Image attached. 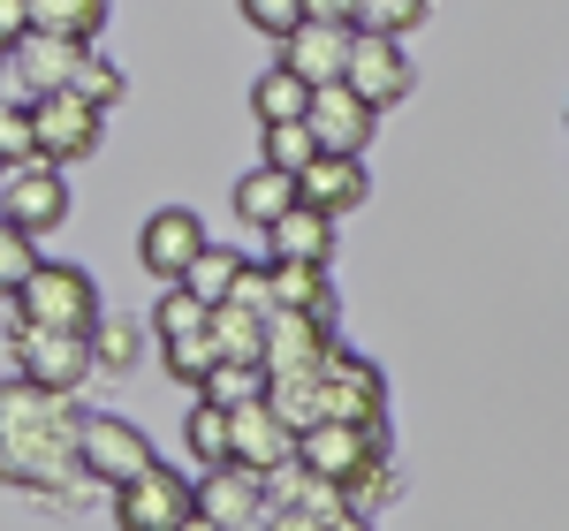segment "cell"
<instances>
[{
    "mask_svg": "<svg viewBox=\"0 0 569 531\" xmlns=\"http://www.w3.org/2000/svg\"><path fill=\"white\" fill-rule=\"evenodd\" d=\"M77 53L84 46L77 39H46V31H23V39L8 46V77H0V91L8 99H39V91H69V77H77Z\"/></svg>",
    "mask_w": 569,
    "mask_h": 531,
    "instance_id": "cell-10",
    "label": "cell"
},
{
    "mask_svg": "<svg viewBox=\"0 0 569 531\" xmlns=\"http://www.w3.org/2000/svg\"><path fill=\"white\" fill-rule=\"evenodd\" d=\"M319 410L342 418V425H388V380H380V364H365L350 350H327V364H319Z\"/></svg>",
    "mask_w": 569,
    "mask_h": 531,
    "instance_id": "cell-8",
    "label": "cell"
},
{
    "mask_svg": "<svg viewBox=\"0 0 569 531\" xmlns=\"http://www.w3.org/2000/svg\"><path fill=\"white\" fill-rule=\"evenodd\" d=\"M31 266H39V236H23V228L0 221V297H16Z\"/></svg>",
    "mask_w": 569,
    "mask_h": 531,
    "instance_id": "cell-35",
    "label": "cell"
},
{
    "mask_svg": "<svg viewBox=\"0 0 569 531\" xmlns=\"http://www.w3.org/2000/svg\"><path fill=\"white\" fill-rule=\"evenodd\" d=\"M137 357H144V319H107V311H99V327H91V364H99V372H137Z\"/></svg>",
    "mask_w": 569,
    "mask_h": 531,
    "instance_id": "cell-27",
    "label": "cell"
},
{
    "mask_svg": "<svg viewBox=\"0 0 569 531\" xmlns=\"http://www.w3.org/2000/svg\"><path fill=\"white\" fill-rule=\"evenodd\" d=\"M236 8H243V23L266 31V39H281L289 23H305V0H236Z\"/></svg>",
    "mask_w": 569,
    "mask_h": 531,
    "instance_id": "cell-37",
    "label": "cell"
},
{
    "mask_svg": "<svg viewBox=\"0 0 569 531\" xmlns=\"http://www.w3.org/2000/svg\"><path fill=\"white\" fill-rule=\"evenodd\" d=\"M266 236V259H305V266H327L335 259V213H319V206H289L273 228H259Z\"/></svg>",
    "mask_w": 569,
    "mask_h": 531,
    "instance_id": "cell-19",
    "label": "cell"
},
{
    "mask_svg": "<svg viewBox=\"0 0 569 531\" xmlns=\"http://www.w3.org/2000/svg\"><path fill=\"white\" fill-rule=\"evenodd\" d=\"M198 395L220 402V410H243V402L266 395V364H228V357H213V372L198 380Z\"/></svg>",
    "mask_w": 569,
    "mask_h": 531,
    "instance_id": "cell-28",
    "label": "cell"
},
{
    "mask_svg": "<svg viewBox=\"0 0 569 531\" xmlns=\"http://www.w3.org/2000/svg\"><path fill=\"white\" fill-rule=\"evenodd\" d=\"M289 206H297V176H281V168H266V160L236 182V221L243 228H273Z\"/></svg>",
    "mask_w": 569,
    "mask_h": 531,
    "instance_id": "cell-20",
    "label": "cell"
},
{
    "mask_svg": "<svg viewBox=\"0 0 569 531\" xmlns=\"http://www.w3.org/2000/svg\"><path fill=\"white\" fill-rule=\"evenodd\" d=\"M335 350L327 311H266V372H311Z\"/></svg>",
    "mask_w": 569,
    "mask_h": 531,
    "instance_id": "cell-17",
    "label": "cell"
},
{
    "mask_svg": "<svg viewBox=\"0 0 569 531\" xmlns=\"http://www.w3.org/2000/svg\"><path fill=\"white\" fill-rule=\"evenodd\" d=\"M190 493H198V509L220 531H259L266 524V479L243 471V463H206V479H190Z\"/></svg>",
    "mask_w": 569,
    "mask_h": 531,
    "instance_id": "cell-13",
    "label": "cell"
},
{
    "mask_svg": "<svg viewBox=\"0 0 569 531\" xmlns=\"http://www.w3.org/2000/svg\"><path fill=\"white\" fill-rule=\"evenodd\" d=\"M305 16H327V23H350L357 31V0H305Z\"/></svg>",
    "mask_w": 569,
    "mask_h": 531,
    "instance_id": "cell-39",
    "label": "cell"
},
{
    "mask_svg": "<svg viewBox=\"0 0 569 531\" xmlns=\"http://www.w3.org/2000/svg\"><path fill=\"white\" fill-rule=\"evenodd\" d=\"M0 479L61 493L84 479V410L39 380H0Z\"/></svg>",
    "mask_w": 569,
    "mask_h": 531,
    "instance_id": "cell-1",
    "label": "cell"
},
{
    "mask_svg": "<svg viewBox=\"0 0 569 531\" xmlns=\"http://www.w3.org/2000/svg\"><path fill=\"white\" fill-rule=\"evenodd\" d=\"M16 319L23 327H61V334H91L99 327V281L69 259H39L16 289Z\"/></svg>",
    "mask_w": 569,
    "mask_h": 531,
    "instance_id": "cell-2",
    "label": "cell"
},
{
    "mask_svg": "<svg viewBox=\"0 0 569 531\" xmlns=\"http://www.w3.org/2000/svg\"><path fill=\"white\" fill-rule=\"evenodd\" d=\"M31 152H39V137H31V107L0 91V168H8V160H31Z\"/></svg>",
    "mask_w": 569,
    "mask_h": 531,
    "instance_id": "cell-36",
    "label": "cell"
},
{
    "mask_svg": "<svg viewBox=\"0 0 569 531\" xmlns=\"http://www.w3.org/2000/svg\"><path fill=\"white\" fill-rule=\"evenodd\" d=\"M16 372L53 388V395H77L91 372H99L91 364V334H61V327H23L16 319Z\"/></svg>",
    "mask_w": 569,
    "mask_h": 531,
    "instance_id": "cell-6",
    "label": "cell"
},
{
    "mask_svg": "<svg viewBox=\"0 0 569 531\" xmlns=\"http://www.w3.org/2000/svg\"><path fill=\"white\" fill-rule=\"evenodd\" d=\"M236 273H243V251H228V243H206L198 259L182 266V289L198 297V304H228V289H236Z\"/></svg>",
    "mask_w": 569,
    "mask_h": 531,
    "instance_id": "cell-26",
    "label": "cell"
},
{
    "mask_svg": "<svg viewBox=\"0 0 569 531\" xmlns=\"http://www.w3.org/2000/svg\"><path fill=\"white\" fill-rule=\"evenodd\" d=\"M297 455V425H281V410L273 402H243V410H228V463H243V471H281Z\"/></svg>",
    "mask_w": 569,
    "mask_h": 531,
    "instance_id": "cell-12",
    "label": "cell"
},
{
    "mask_svg": "<svg viewBox=\"0 0 569 531\" xmlns=\"http://www.w3.org/2000/svg\"><path fill=\"white\" fill-rule=\"evenodd\" d=\"M311 152H319V137H311V122H266V168H281V176H297Z\"/></svg>",
    "mask_w": 569,
    "mask_h": 531,
    "instance_id": "cell-31",
    "label": "cell"
},
{
    "mask_svg": "<svg viewBox=\"0 0 569 531\" xmlns=\"http://www.w3.org/2000/svg\"><path fill=\"white\" fill-rule=\"evenodd\" d=\"M0 77H8V46H0Z\"/></svg>",
    "mask_w": 569,
    "mask_h": 531,
    "instance_id": "cell-41",
    "label": "cell"
},
{
    "mask_svg": "<svg viewBox=\"0 0 569 531\" xmlns=\"http://www.w3.org/2000/svg\"><path fill=\"white\" fill-rule=\"evenodd\" d=\"M31 137H39V160L77 168V160L99 152V137H107V107H91L77 91H39L31 99Z\"/></svg>",
    "mask_w": 569,
    "mask_h": 531,
    "instance_id": "cell-4",
    "label": "cell"
},
{
    "mask_svg": "<svg viewBox=\"0 0 569 531\" xmlns=\"http://www.w3.org/2000/svg\"><path fill=\"white\" fill-rule=\"evenodd\" d=\"M152 327H160V342H176V334H206V327H213V304H198L182 281H160V311H152Z\"/></svg>",
    "mask_w": 569,
    "mask_h": 531,
    "instance_id": "cell-29",
    "label": "cell"
},
{
    "mask_svg": "<svg viewBox=\"0 0 569 531\" xmlns=\"http://www.w3.org/2000/svg\"><path fill=\"white\" fill-rule=\"evenodd\" d=\"M297 198L319 206V213H357L365 198H372V182H365V152H311L305 168H297Z\"/></svg>",
    "mask_w": 569,
    "mask_h": 531,
    "instance_id": "cell-15",
    "label": "cell"
},
{
    "mask_svg": "<svg viewBox=\"0 0 569 531\" xmlns=\"http://www.w3.org/2000/svg\"><path fill=\"white\" fill-rule=\"evenodd\" d=\"M350 23H327V16H305V23H289L281 31V69H297L305 84H342V69H350Z\"/></svg>",
    "mask_w": 569,
    "mask_h": 531,
    "instance_id": "cell-11",
    "label": "cell"
},
{
    "mask_svg": "<svg viewBox=\"0 0 569 531\" xmlns=\"http://www.w3.org/2000/svg\"><path fill=\"white\" fill-rule=\"evenodd\" d=\"M213 357H228V364H266V311L251 304H213Z\"/></svg>",
    "mask_w": 569,
    "mask_h": 531,
    "instance_id": "cell-21",
    "label": "cell"
},
{
    "mask_svg": "<svg viewBox=\"0 0 569 531\" xmlns=\"http://www.w3.org/2000/svg\"><path fill=\"white\" fill-rule=\"evenodd\" d=\"M305 107H311V84L297 77V69H281V61L251 84V114H259V130H266V122H305Z\"/></svg>",
    "mask_w": 569,
    "mask_h": 531,
    "instance_id": "cell-24",
    "label": "cell"
},
{
    "mask_svg": "<svg viewBox=\"0 0 569 531\" xmlns=\"http://www.w3.org/2000/svg\"><path fill=\"white\" fill-rule=\"evenodd\" d=\"M69 91H77V99H91V107H114V99H122V69H114V61H99V53H77V77H69Z\"/></svg>",
    "mask_w": 569,
    "mask_h": 531,
    "instance_id": "cell-34",
    "label": "cell"
},
{
    "mask_svg": "<svg viewBox=\"0 0 569 531\" xmlns=\"http://www.w3.org/2000/svg\"><path fill=\"white\" fill-rule=\"evenodd\" d=\"M266 273H273V311H335V281H327V266L266 259Z\"/></svg>",
    "mask_w": 569,
    "mask_h": 531,
    "instance_id": "cell-22",
    "label": "cell"
},
{
    "mask_svg": "<svg viewBox=\"0 0 569 531\" xmlns=\"http://www.w3.org/2000/svg\"><path fill=\"white\" fill-rule=\"evenodd\" d=\"M182 448L198 455V463H228V410L220 402H190V418H182Z\"/></svg>",
    "mask_w": 569,
    "mask_h": 531,
    "instance_id": "cell-30",
    "label": "cell"
},
{
    "mask_svg": "<svg viewBox=\"0 0 569 531\" xmlns=\"http://www.w3.org/2000/svg\"><path fill=\"white\" fill-rule=\"evenodd\" d=\"M372 455H388V425H342V418H319V425L297 433V463H305L311 479H327V487H350Z\"/></svg>",
    "mask_w": 569,
    "mask_h": 531,
    "instance_id": "cell-5",
    "label": "cell"
},
{
    "mask_svg": "<svg viewBox=\"0 0 569 531\" xmlns=\"http://www.w3.org/2000/svg\"><path fill=\"white\" fill-rule=\"evenodd\" d=\"M23 16H31V31L77 39V46H91L107 31V0H23Z\"/></svg>",
    "mask_w": 569,
    "mask_h": 531,
    "instance_id": "cell-23",
    "label": "cell"
},
{
    "mask_svg": "<svg viewBox=\"0 0 569 531\" xmlns=\"http://www.w3.org/2000/svg\"><path fill=\"white\" fill-rule=\"evenodd\" d=\"M144 463H160V455H152V441L137 433L130 418H84V479H99V487H130Z\"/></svg>",
    "mask_w": 569,
    "mask_h": 531,
    "instance_id": "cell-14",
    "label": "cell"
},
{
    "mask_svg": "<svg viewBox=\"0 0 569 531\" xmlns=\"http://www.w3.org/2000/svg\"><path fill=\"white\" fill-rule=\"evenodd\" d=\"M342 84L372 107V114H388V107H402L410 99V84H418V69H410V53H402V39H388V31H357L350 39V69H342Z\"/></svg>",
    "mask_w": 569,
    "mask_h": 531,
    "instance_id": "cell-7",
    "label": "cell"
},
{
    "mask_svg": "<svg viewBox=\"0 0 569 531\" xmlns=\"http://www.w3.org/2000/svg\"><path fill=\"white\" fill-rule=\"evenodd\" d=\"M418 23H426V0H357V31L402 39V31H418Z\"/></svg>",
    "mask_w": 569,
    "mask_h": 531,
    "instance_id": "cell-32",
    "label": "cell"
},
{
    "mask_svg": "<svg viewBox=\"0 0 569 531\" xmlns=\"http://www.w3.org/2000/svg\"><path fill=\"white\" fill-rule=\"evenodd\" d=\"M160 357H168V380L198 388L213 372V334H176V342H160Z\"/></svg>",
    "mask_w": 569,
    "mask_h": 531,
    "instance_id": "cell-33",
    "label": "cell"
},
{
    "mask_svg": "<svg viewBox=\"0 0 569 531\" xmlns=\"http://www.w3.org/2000/svg\"><path fill=\"white\" fill-rule=\"evenodd\" d=\"M198 251H206V221L190 206H160L144 221V236H137V259H144L152 281H182V266L198 259Z\"/></svg>",
    "mask_w": 569,
    "mask_h": 531,
    "instance_id": "cell-16",
    "label": "cell"
},
{
    "mask_svg": "<svg viewBox=\"0 0 569 531\" xmlns=\"http://www.w3.org/2000/svg\"><path fill=\"white\" fill-rule=\"evenodd\" d=\"M176 531H220V524H213V517H206V509H190V517H182Z\"/></svg>",
    "mask_w": 569,
    "mask_h": 531,
    "instance_id": "cell-40",
    "label": "cell"
},
{
    "mask_svg": "<svg viewBox=\"0 0 569 531\" xmlns=\"http://www.w3.org/2000/svg\"><path fill=\"white\" fill-rule=\"evenodd\" d=\"M31 31V16H23V0H0V46H16Z\"/></svg>",
    "mask_w": 569,
    "mask_h": 531,
    "instance_id": "cell-38",
    "label": "cell"
},
{
    "mask_svg": "<svg viewBox=\"0 0 569 531\" xmlns=\"http://www.w3.org/2000/svg\"><path fill=\"white\" fill-rule=\"evenodd\" d=\"M0 221L23 228V236H53V228L69 221V176L53 168V160H8L0 168Z\"/></svg>",
    "mask_w": 569,
    "mask_h": 531,
    "instance_id": "cell-3",
    "label": "cell"
},
{
    "mask_svg": "<svg viewBox=\"0 0 569 531\" xmlns=\"http://www.w3.org/2000/svg\"><path fill=\"white\" fill-rule=\"evenodd\" d=\"M190 509H198V493L168 463H144L130 487H114V524L122 531H176Z\"/></svg>",
    "mask_w": 569,
    "mask_h": 531,
    "instance_id": "cell-9",
    "label": "cell"
},
{
    "mask_svg": "<svg viewBox=\"0 0 569 531\" xmlns=\"http://www.w3.org/2000/svg\"><path fill=\"white\" fill-rule=\"evenodd\" d=\"M319 364H327V357H319ZM319 364H311V372H266V402H273L281 425H297V433L327 418V410H319Z\"/></svg>",
    "mask_w": 569,
    "mask_h": 531,
    "instance_id": "cell-25",
    "label": "cell"
},
{
    "mask_svg": "<svg viewBox=\"0 0 569 531\" xmlns=\"http://www.w3.org/2000/svg\"><path fill=\"white\" fill-rule=\"evenodd\" d=\"M305 122H311V137H319V152H365V137H372L380 114H372L350 84H311Z\"/></svg>",
    "mask_w": 569,
    "mask_h": 531,
    "instance_id": "cell-18",
    "label": "cell"
}]
</instances>
